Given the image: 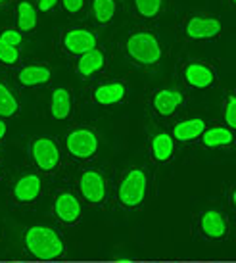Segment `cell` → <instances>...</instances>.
Instances as JSON below:
<instances>
[{
	"label": "cell",
	"mask_w": 236,
	"mask_h": 263,
	"mask_svg": "<svg viewBox=\"0 0 236 263\" xmlns=\"http://www.w3.org/2000/svg\"><path fill=\"white\" fill-rule=\"evenodd\" d=\"M108 67H110V50L104 44H98L90 52L73 60L75 75L83 81H94L102 77L108 71Z\"/></svg>",
	"instance_id": "30bf717a"
},
{
	"label": "cell",
	"mask_w": 236,
	"mask_h": 263,
	"mask_svg": "<svg viewBox=\"0 0 236 263\" xmlns=\"http://www.w3.org/2000/svg\"><path fill=\"white\" fill-rule=\"evenodd\" d=\"M179 77L185 90H209L217 85L215 67L200 58H185L179 64Z\"/></svg>",
	"instance_id": "52a82bcc"
},
{
	"label": "cell",
	"mask_w": 236,
	"mask_h": 263,
	"mask_svg": "<svg viewBox=\"0 0 236 263\" xmlns=\"http://www.w3.org/2000/svg\"><path fill=\"white\" fill-rule=\"evenodd\" d=\"M0 175H2V165H0Z\"/></svg>",
	"instance_id": "836d02e7"
},
{
	"label": "cell",
	"mask_w": 236,
	"mask_h": 263,
	"mask_svg": "<svg viewBox=\"0 0 236 263\" xmlns=\"http://www.w3.org/2000/svg\"><path fill=\"white\" fill-rule=\"evenodd\" d=\"M54 77V69L48 62H27L14 69V81L19 88H41L48 85Z\"/></svg>",
	"instance_id": "7c38bea8"
},
{
	"label": "cell",
	"mask_w": 236,
	"mask_h": 263,
	"mask_svg": "<svg viewBox=\"0 0 236 263\" xmlns=\"http://www.w3.org/2000/svg\"><path fill=\"white\" fill-rule=\"evenodd\" d=\"M200 231L211 240H221L229 233V221L217 210H207L200 215Z\"/></svg>",
	"instance_id": "603a6c76"
},
{
	"label": "cell",
	"mask_w": 236,
	"mask_h": 263,
	"mask_svg": "<svg viewBox=\"0 0 236 263\" xmlns=\"http://www.w3.org/2000/svg\"><path fill=\"white\" fill-rule=\"evenodd\" d=\"M87 4L89 0H60V12L71 22H79L87 15Z\"/></svg>",
	"instance_id": "484cf974"
},
{
	"label": "cell",
	"mask_w": 236,
	"mask_h": 263,
	"mask_svg": "<svg viewBox=\"0 0 236 263\" xmlns=\"http://www.w3.org/2000/svg\"><path fill=\"white\" fill-rule=\"evenodd\" d=\"M6 131H8V125L4 119H0V142L6 139Z\"/></svg>",
	"instance_id": "f546056e"
},
{
	"label": "cell",
	"mask_w": 236,
	"mask_h": 263,
	"mask_svg": "<svg viewBox=\"0 0 236 263\" xmlns=\"http://www.w3.org/2000/svg\"><path fill=\"white\" fill-rule=\"evenodd\" d=\"M29 158L33 161V165L45 173V175H52L62 167V146L54 137H33L29 142Z\"/></svg>",
	"instance_id": "9c48e42d"
},
{
	"label": "cell",
	"mask_w": 236,
	"mask_h": 263,
	"mask_svg": "<svg viewBox=\"0 0 236 263\" xmlns=\"http://www.w3.org/2000/svg\"><path fill=\"white\" fill-rule=\"evenodd\" d=\"M81 200L71 190H62L54 198V217L62 225H75L81 219Z\"/></svg>",
	"instance_id": "ac0fdd59"
},
{
	"label": "cell",
	"mask_w": 236,
	"mask_h": 263,
	"mask_svg": "<svg viewBox=\"0 0 236 263\" xmlns=\"http://www.w3.org/2000/svg\"><path fill=\"white\" fill-rule=\"evenodd\" d=\"M119 0H89L87 4V20L89 25H92L94 29H106L111 23L115 22L119 12Z\"/></svg>",
	"instance_id": "e0dca14e"
},
{
	"label": "cell",
	"mask_w": 236,
	"mask_h": 263,
	"mask_svg": "<svg viewBox=\"0 0 236 263\" xmlns=\"http://www.w3.org/2000/svg\"><path fill=\"white\" fill-rule=\"evenodd\" d=\"M175 146H177V142L173 140L171 133L165 129H158L150 135L148 152L155 163H167L175 156Z\"/></svg>",
	"instance_id": "44dd1931"
},
{
	"label": "cell",
	"mask_w": 236,
	"mask_h": 263,
	"mask_svg": "<svg viewBox=\"0 0 236 263\" xmlns=\"http://www.w3.org/2000/svg\"><path fill=\"white\" fill-rule=\"evenodd\" d=\"M198 140L206 150L230 148L234 144V129H229L227 125H207Z\"/></svg>",
	"instance_id": "7402d4cb"
},
{
	"label": "cell",
	"mask_w": 236,
	"mask_h": 263,
	"mask_svg": "<svg viewBox=\"0 0 236 263\" xmlns=\"http://www.w3.org/2000/svg\"><path fill=\"white\" fill-rule=\"evenodd\" d=\"M48 114L50 119L58 121V123H66L69 121L75 114V96L73 88L69 85H58L50 90V98H48Z\"/></svg>",
	"instance_id": "9a60e30c"
},
{
	"label": "cell",
	"mask_w": 236,
	"mask_h": 263,
	"mask_svg": "<svg viewBox=\"0 0 236 263\" xmlns=\"http://www.w3.org/2000/svg\"><path fill=\"white\" fill-rule=\"evenodd\" d=\"M22 64V48L12 46L0 39V67L4 69H15Z\"/></svg>",
	"instance_id": "d4e9b609"
},
{
	"label": "cell",
	"mask_w": 236,
	"mask_h": 263,
	"mask_svg": "<svg viewBox=\"0 0 236 263\" xmlns=\"http://www.w3.org/2000/svg\"><path fill=\"white\" fill-rule=\"evenodd\" d=\"M79 192H81L85 202H89L92 205L102 204L106 200V194H108V181H106L102 169H85L79 177Z\"/></svg>",
	"instance_id": "4fadbf2b"
},
{
	"label": "cell",
	"mask_w": 236,
	"mask_h": 263,
	"mask_svg": "<svg viewBox=\"0 0 236 263\" xmlns=\"http://www.w3.org/2000/svg\"><path fill=\"white\" fill-rule=\"evenodd\" d=\"M100 29L83 22H69L62 25L56 35V48L62 58L77 60L100 44Z\"/></svg>",
	"instance_id": "3957f363"
},
{
	"label": "cell",
	"mask_w": 236,
	"mask_h": 263,
	"mask_svg": "<svg viewBox=\"0 0 236 263\" xmlns=\"http://www.w3.org/2000/svg\"><path fill=\"white\" fill-rule=\"evenodd\" d=\"M14 2L15 0H0V10H8Z\"/></svg>",
	"instance_id": "4dcf8cb0"
},
{
	"label": "cell",
	"mask_w": 236,
	"mask_h": 263,
	"mask_svg": "<svg viewBox=\"0 0 236 263\" xmlns=\"http://www.w3.org/2000/svg\"><path fill=\"white\" fill-rule=\"evenodd\" d=\"M148 186H150V179L148 173L142 167H131L127 169L117 186V200L123 208H139L146 202Z\"/></svg>",
	"instance_id": "ba28073f"
},
{
	"label": "cell",
	"mask_w": 236,
	"mask_h": 263,
	"mask_svg": "<svg viewBox=\"0 0 236 263\" xmlns=\"http://www.w3.org/2000/svg\"><path fill=\"white\" fill-rule=\"evenodd\" d=\"M223 33L221 17L206 10H190L179 17L177 35L181 43L196 44L219 39Z\"/></svg>",
	"instance_id": "7a4b0ae2"
},
{
	"label": "cell",
	"mask_w": 236,
	"mask_h": 263,
	"mask_svg": "<svg viewBox=\"0 0 236 263\" xmlns=\"http://www.w3.org/2000/svg\"><path fill=\"white\" fill-rule=\"evenodd\" d=\"M10 12H12V25L23 37L37 33L41 25V14H38L35 0H15L10 6Z\"/></svg>",
	"instance_id": "5bb4252c"
},
{
	"label": "cell",
	"mask_w": 236,
	"mask_h": 263,
	"mask_svg": "<svg viewBox=\"0 0 236 263\" xmlns=\"http://www.w3.org/2000/svg\"><path fill=\"white\" fill-rule=\"evenodd\" d=\"M121 52L131 64L144 69L158 67L163 60V44L152 27L136 25L121 41Z\"/></svg>",
	"instance_id": "6da1fadb"
},
{
	"label": "cell",
	"mask_w": 236,
	"mask_h": 263,
	"mask_svg": "<svg viewBox=\"0 0 236 263\" xmlns=\"http://www.w3.org/2000/svg\"><path fill=\"white\" fill-rule=\"evenodd\" d=\"M100 148V137L89 125H77L64 135V150L75 161L92 160Z\"/></svg>",
	"instance_id": "8992f818"
},
{
	"label": "cell",
	"mask_w": 236,
	"mask_h": 263,
	"mask_svg": "<svg viewBox=\"0 0 236 263\" xmlns=\"http://www.w3.org/2000/svg\"><path fill=\"white\" fill-rule=\"evenodd\" d=\"M41 194H43V177L35 171L19 175L12 186V198L22 205L37 202Z\"/></svg>",
	"instance_id": "2e32d148"
},
{
	"label": "cell",
	"mask_w": 236,
	"mask_h": 263,
	"mask_svg": "<svg viewBox=\"0 0 236 263\" xmlns=\"http://www.w3.org/2000/svg\"><path fill=\"white\" fill-rule=\"evenodd\" d=\"M223 121L229 129H236V96L234 92H229L223 102Z\"/></svg>",
	"instance_id": "4316f807"
},
{
	"label": "cell",
	"mask_w": 236,
	"mask_h": 263,
	"mask_svg": "<svg viewBox=\"0 0 236 263\" xmlns=\"http://www.w3.org/2000/svg\"><path fill=\"white\" fill-rule=\"evenodd\" d=\"M19 114V98L8 81L0 79V119H12Z\"/></svg>",
	"instance_id": "cb8c5ba5"
},
{
	"label": "cell",
	"mask_w": 236,
	"mask_h": 263,
	"mask_svg": "<svg viewBox=\"0 0 236 263\" xmlns=\"http://www.w3.org/2000/svg\"><path fill=\"white\" fill-rule=\"evenodd\" d=\"M0 39L4 41V43L12 44V46H22L25 43V37H23L19 31L15 29L12 23H4V25H0Z\"/></svg>",
	"instance_id": "83f0119b"
},
{
	"label": "cell",
	"mask_w": 236,
	"mask_h": 263,
	"mask_svg": "<svg viewBox=\"0 0 236 263\" xmlns=\"http://www.w3.org/2000/svg\"><path fill=\"white\" fill-rule=\"evenodd\" d=\"M131 17L139 25H146L162 20L163 14L167 12L169 2L167 0H131Z\"/></svg>",
	"instance_id": "d6986e66"
},
{
	"label": "cell",
	"mask_w": 236,
	"mask_h": 263,
	"mask_svg": "<svg viewBox=\"0 0 236 263\" xmlns=\"http://www.w3.org/2000/svg\"><path fill=\"white\" fill-rule=\"evenodd\" d=\"M206 127H207L206 117L190 116L175 121V125H173V129L169 133L171 137H173V140L179 142V144H190V142H196L202 137V133L206 131Z\"/></svg>",
	"instance_id": "ffe728a7"
},
{
	"label": "cell",
	"mask_w": 236,
	"mask_h": 263,
	"mask_svg": "<svg viewBox=\"0 0 236 263\" xmlns=\"http://www.w3.org/2000/svg\"><path fill=\"white\" fill-rule=\"evenodd\" d=\"M119 2H127V4H129V2H131V0H119Z\"/></svg>",
	"instance_id": "d6a6232c"
},
{
	"label": "cell",
	"mask_w": 236,
	"mask_h": 263,
	"mask_svg": "<svg viewBox=\"0 0 236 263\" xmlns=\"http://www.w3.org/2000/svg\"><path fill=\"white\" fill-rule=\"evenodd\" d=\"M25 246L31 256L37 259H56L64 256V242L52 227L37 225L27 229Z\"/></svg>",
	"instance_id": "5b68a950"
},
{
	"label": "cell",
	"mask_w": 236,
	"mask_h": 263,
	"mask_svg": "<svg viewBox=\"0 0 236 263\" xmlns=\"http://www.w3.org/2000/svg\"><path fill=\"white\" fill-rule=\"evenodd\" d=\"M127 92H129V85L125 79H104L94 83L89 90L90 102L98 106V108H113L125 102Z\"/></svg>",
	"instance_id": "8fae6325"
},
{
	"label": "cell",
	"mask_w": 236,
	"mask_h": 263,
	"mask_svg": "<svg viewBox=\"0 0 236 263\" xmlns=\"http://www.w3.org/2000/svg\"><path fill=\"white\" fill-rule=\"evenodd\" d=\"M227 2V8L229 10H236V0H225Z\"/></svg>",
	"instance_id": "1f68e13d"
},
{
	"label": "cell",
	"mask_w": 236,
	"mask_h": 263,
	"mask_svg": "<svg viewBox=\"0 0 236 263\" xmlns=\"http://www.w3.org/2000/svg\"><path fill=\"white\" fill-rule=\"evenodd\" d=\"M41 17H50L60 12V0H35Z\"/></svg>",
	"instance_id": "f1b7e54d"
},
{
	"label": "cell",
	"mask_w": 236,
	"mask_h": 263,
	"mask_svg": "<svg viewBox=\"0 0 236 263\" xmlns=\"http://www.w3.org/2000/svg\"><path fill=\"white\" fill-rule=\"evenodd\" d=\"M186 104V90L177 83H162L146 96V106L155 119H173Z\"/></svg>",
	"instance_id": "277c9868"
}]
</instances>
